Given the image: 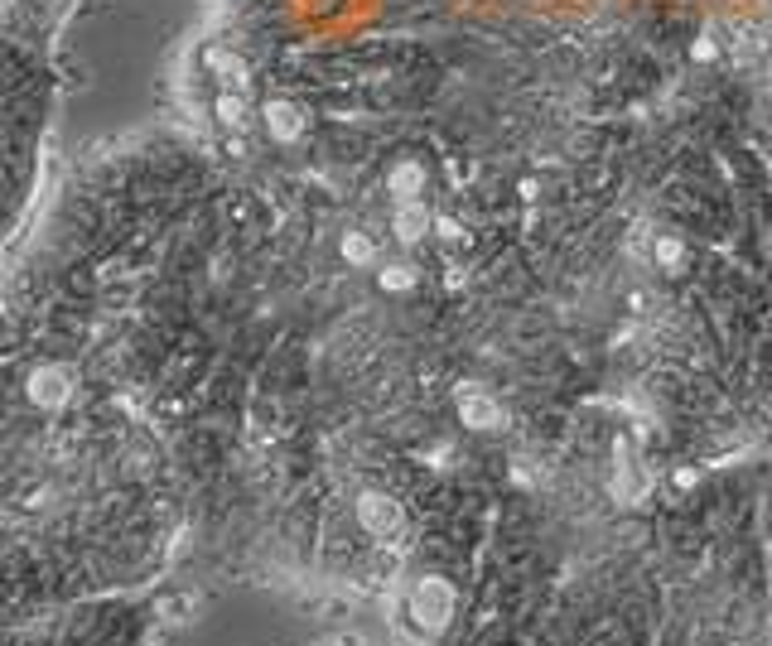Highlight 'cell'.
Masks as SVG:
<instances>
[{
    "label": "cell",
    "instance_id": "6da1fadb",
    "mask_svg": "<svg viewBox=\"0 0 772 646\" xmlns=\"http://www.w3.org/2000/svg\"><path fill=\"white\" fill-rule=\"evenodd\" d=\"M411 622L420 627V632H444L449 627V618H454V589L444 584V579H435V574H425L420 584L411 589Z\"/></svg>",
    "mask_w": 772,
    "mask_h": 646
},
{
    "label": "cell",
    "instance_id": "7a4b0ae2",
    "mask_svg": "<svg viewBox=\"0 0 772 646\" xmlns=\"http://www.w3.org/2000/svg\"><path fill=\"white\" fill-rule=\"evenodd\" d=\"M358 526L367 536L377 540H396L406 531V512H401V502L396 497H386V492H358Z\"/></svg>",
    "mask_w": 772,
    "mask_h": 646
},
{
    "label": "cell",
    "instance_id": "3957f363",
    "mask_svg": "<svg viewBox=\"0 0 772 646\" xmlns=\"http://www.w3.org/2000/svg\"><path fill=\"white\" fill-rule=\"evenodd\" d=\"M261 126H266V135H271L276 145H295V140L309 131V116H304L300 102H290V97H271V102L261 107Z\"/></svg>",
    "mask_w": 772,
    "mask_h": 646
},
{
    "label": "cell",
    "instance_id": "277c9868",
    "mask_svg": "<svg viewBox=\"0 0 772 646\" xmlns=\"http://www.w3.org/2000/svg\"><path fill=\"white\" fill-rule=\"evenodd\" d=\"M25 396L39 410H58V405H68V396H73V377L63 367H54V362H39L25 381Z\"/></svg>",
    "mask_w": 772,
    "mask_h": 646
},
{
    "label": "cell",
    "instance_id": "5b68a950",
    "mask_svg": "<svg viewBox=\"0 0 772 646\" xmlns=\"http://www.w3.org/2000/svg\"><path fill=\"white\" fill-rule=\"evenodd\" d=\"M203 68L222 82V87H232V92H247L251 87V63L237 49H227V44H203Z\"/></svg>",
    "mask_w": 772,
    "mask_h": 646
},
{
    "label": "cell",
    "instance_id": "8992f818",
    "mask_svg": "<svg viewBox=\"0 0 772 646\" xmlns=\"http://www.w3.org/2000/svg\"><path fill=\"white\" fill-rule=\"evenodd\" d=\"M459 420L469 425V430L488 434V430H502L507 425V410H502V401L497 396H488V391H459Z\"/></svg>",
    "mask_w": 772,
    "mask_h": 646
},
{
    "label": "cell",
    "instance_id": "52a82bcc",
    "mask_svg": "<svg viewBox=\"0 0 772 646\" xmlns=\"http://www.w3.org/2000/svg\"><path fill=\"white\" fill-rule=\"evenodd\" d=\"M430 227H435V213L425 208V198H415V203H396V208H391V232H396V242L401 246L425 242Z\"/></svg>",
    "mask_w": 772,
    "mask_h": 646
},
{
    "label": "cell",
    "instance_id": "ba28073f",
    "mask_svg": "<svg viewBox=\"0 0 772 646\" xmlns=\"http://www.w3.org/2000/svg\"><path fill=\"white\" fill-rule=\"evenodd\" d=\"M386 193L396 198V203H415L420 193H425V164L420 160H396L391 169H386Z\"/></svg>",
    "mask_w": 772,
    "mask_h": 646
},
{
    "label": "cell",
    "instance_id": "9c48e42d",
    "mask_svg": "<svg viewBox=\"0 0 772 646\" xmlns=\"http://www.w3.org/2000/svg\"><path fill=\"white\" fill-rule=\"evenodd\" d=\"M213 116H218L222 131L242 135V131L251 126V102H247V92H232V87H222L218 97H213Z\"/></svg>",
    "mask_w": 772,
    "mask_h": 646
},
{
    "label": "cell",
    "instance_id": "30bf717a",
    "mask_svg": "<svg viewBox=\"0 0 772 646\" xmlns=\"http://www.w3.org/2000/svg\"><path fill=\"white\" fill-rule=\"evenodd\" d=\"M338 251H343V261H348V266H372V261H377V242H372L367 232H358V227H353V232H343Z\"/></svg>",
    "mask_w": 772,
    "mask_h": 646
},
{
    "label": "cell",
    "instance_id": "8fae6325",
    "mask_svg": "<svg viewBox=\"0 0 772 646\" xmlns=\"http://www.w3.org/2000/svg\"><path fill=\"white\" fill-rule=\"evenodd\" d=\"M377 285L386 295H406V290H415V270L406 261H391L386 270H377Z\"/></svg>",
    "mask_w": 772,
    "mask_h": 646
},
{
    "label": "cell",
    "instance_id": "7c38bea8",
    "mask_svg": "<svg viewBox=\"0 0 772 646\" xmlns=\"http://www.w3.org/2000/svg\"><path fill=\"white\" fill-rule=\"evenodd\" d=\"M681 256H686V246L676 242V237H657V246H652V261L657 266H681Z\"/></svg>",
    "mask_w": 772,
    "mask_h": 646
},
{
    "label": "cell",
    "instance_id": "4fadbf2b",
    "mask_svg": "<svg viewBox=\"0 0 772 646\" xmlns=\"http://www.w3.org/2000/svg\"><path fill=\"white\" fill-rule=\"evenodd\" d=\"M435 232H440L444 242H464V227L454 217H435Z\"/></svg>",
    "mask_w": 772,
    "mask_h": 646
},
{
    "label": "cell",
    "instance_id": "5bb4252c",
    "mask_svg": "<svg viewBox=\"0 0 772 646\" xmlns=\"http://www.w3.org/2000/svg\"><path fill=\"white\" fill-rule=\"evenodd\" d=\"M464 285H469L464 270H449V275H444V290H464Z\"/></svg>",
    "mask_w": 772,
    "mask_h": 646
},
{
    "label": "cell",
    "instance_id": "9a60e30c",
    "mask_svg": "<svg viewBox=\"0 0 772 646\" xmlns=\"http://www.w3.org/2000/svg\"><path fill=\"white\" fill-rule=\"evenodd\" d=\"M695 58H700V63H705V58H715V39H700V44H695Z\"/></svg>",
    "mask_w": 772,
    "mask_h": 646
}]
</instances>
